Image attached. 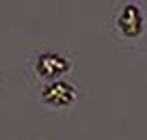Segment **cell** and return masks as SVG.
<instances>
[{"label":"cell","instance_id":"7a4b0ae2","mask_svg":"<svg viewBox=\"0 0 147 140\" xmlns=\"http://www.w3.org/2000/svg\"><path fill=\"white\" fill-rule=\"evenodd\" d=\"M43 99L54 104L56 108L59 106H65L74 99V93H71V86L67 84H54V86H48V90L43 93Z\"/></svg>","mask_w":147,"mask_h":140},{"label":"cell","instance_id":"3957f363","mask_svg":"<svg viewBox=\"0 0 147 140\" xmlns=\"http://www.w3.org/2000/svg\"><path fill=\"white\" fill-rule=\"evenodd\" d=\"M65 67H69V63L56 54H50V56L46 54L39 60V73L41 76H59V73L65 71Z\"/></svg>","mask_w":147,"mask_h":140},{"label":"cell","instance_id":"6da1fadb","mask_svg":"<svg viewBox=\"0 0 147 140\" xmlns=\"http://www.w3.org/2000/svg\"><path fill=\"white\" fill-rule=\"evenodd\" d=\"M117 24H119V28L125 32V35H130V37L138 35V30H141V11H138L134 5L123 7Z\"/></svg>","mask_w":147,"mask_h":140}]
</instances>
